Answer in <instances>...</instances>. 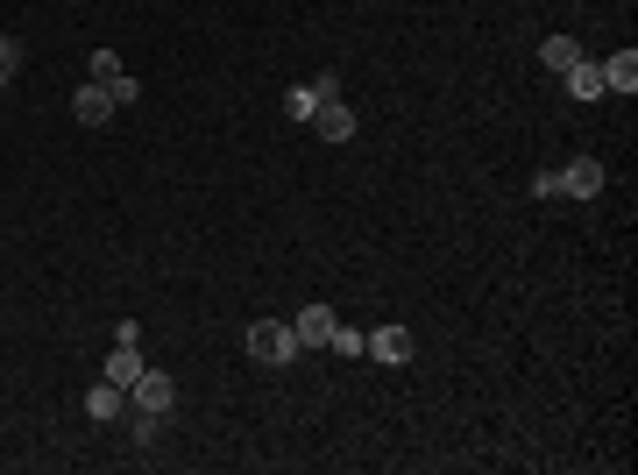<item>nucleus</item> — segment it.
<instances>
[{
	"label": "nucleus",
	"mask_w": 638,
	"mask_h": 475,
	"mask_svg": "<svg viewBox=\"0 0 638 475\" xmlns=\"http://www.w3.org/2000/svg\"><path fill=\"white\" fill-rule=\"evenodd\" d=\"M107 100H114V107H135V100H142V78H135V71H114V78H107Z\"/></svg>",
	"instance_id": "obj_14"
},
{
	"label": "nucleus",
	"mask_w": 638,
	"mask_h": 475,
	"mask_svg": "<svg viewBox=\"0 0 638 475\" xmlns=\"http://www.w3.org/2000/svg\"><path fill=\"white\" fill-rule=\"evenodd\" d=\"M561 192L568 199H596L603 192V164H596V156H575V164L561 171Z\"/></svg>",
	"instance_id": "obj_6"
},
{
	"label": "nucleus",
	"mask_w": 638,
	"mask_h": 475,
	"mask_svg": "<svg viewBox=\"0 0 638 475\" xmlns=\"http://www.w3.org/2000/svg\"><path fill=\"white\" fill-rule=\"evenodd\" d=\"M561 78H568V93H575V100H603V64H589V57H575V64L561 71Z\"/></svg>",
	"instance_id": "obj_11"
},
{
	"label": "nucleus",
	"mask_w": 638,
	"mask_h": 475,
	"mask_svg": "<svg viewBox=\"0 0 638 475\" xmlns=\"http://www.w3.org/2000/svg\"><path fill=\"white\" fill-rule=\"evenodd\" d=\"M22 71V36H0V78Z\"/></svg>",
	"instance_id": "obj_17"
},
{
	"label": "nucleus",
	"mask_w": 638,
	"mask_h": 475,
	"mask_svg": "<svg viewBox=\"0 0 638 475\" xmlns=\"http://www.w3.org/2000/svg\"><path fill=\"white\" fill-rule=\"evenodd\" d=\"M312 128L327 135V142H348V135H355V107H348V100H327V107L312 114Z\"/></svg>",
	"instance_id": "obj_9"
},
{
	"label": "nucleus",
	"mask_w": 638,
	"mask_h": 475,
	"mask_svg": "<svg viewBox=\"0 0 638 475\" xmlns=\"http://www.w3.org/2000/svg\"><path fill=\"white\" fill-rule=\"evenodd\" d=\"M412 348H419V341H412V327H397V320H390V327H376V334L362 341V355H376V362H390V369H405V362H412Z\"/></svg>",
	"instance_id": "obj_3"
},
{
	"label": "nucleus",
	"mask_w": 638,
	"mask_h": 475,
	"mask_svg": "<svg viewBox=\"0 0 638 475\" xmlns=\"http://www.w3.org/2000/svg\"><path fill=\"white\" fill-rule=\"evenodd\" d=\"M603 93H624V100L638 93V50H617V57L603 64Z\"/></svg>",
	"instance_id": "obj_8"
},
{
	"label": "nucleus",
	"mask_w": 638,
	"mask_h": 475,
	"mask_svg": "<svg viewBox=\"0 0 638 475\" xmlns=\"http://www.w3.org/2000/svg\"><path fill=\"white\" fill-rule=\"evenodd\" d=\"M71 114L86 121V128H107V121H114V100H107V86H93V78H86V86L71 93Z\"/></svg>",
	"instance_id": "obj_5"
},
{
	"label": "nucleus",
	"mask_w": 638,
	"mask_h": 475,
	"mask_svg": "<svg viewBox=\"0 0 638 475\" xmlns=\"http://www.w3.org/2000/svg\"><path fill=\"white\" fill-rule=\"evenodd\" d=\"M249 355H256V362H270V369H284V362L298 355L291 320H256V327H249Z\"/></svg>",
	"instance_id": "obj_1"
},
{
	"label": "nucleus",
	"mask_w": 638,
	"mask_h": 475,
	"mask_svg": "<svg viewBox=\"0 0 638 475\" xmlns=\"http://www.w3.org/2000/svg\"><path fill=\"white\" fill-rule=\"evenodd\" d=\"M142 369H149V362H142V348H135V341H114V355H107V383H121V390H128Z\"/></svg>",
	"instance_id": "obj_10"
},
{
	"label": "nucleus",
	"mask_w": 638,
	"mask_h": 475,
	"mask_svg": "<svg viewBox=\"0 0 638 475\" xmlns=\"http://www.w3.org/2000/svg\"><path fill=\"white\" fill-rule=\"evenodd\" d=\"M362 341H369V334H355V327H348V320H341V327H334V341H327V348H334V355H362Z\"/></svg>",
	"instance_id": "obj_16"
},
{
	"label": "nucleus",
	"mask_w": 638,
	"mask_h": 475,
	"mask_svg": "<svg viewBox=\"0 0 638 475\" xmlns=\"http://www.w3.org/2000/svg\"><path fill=\"white\" fill-rule=\"evenodd\" d=\"M128 405H142V412L164 419V412H178V383H171L164 369H142V376L128 383Z\"/></svg>",
	"instance_id": "obj_2"
},
{
	"label": "nucleus",
	"mask_w": 638,
	"mask_h": 475,
	"mask_svg": "<svg viewBox=\"0 0 638 475\" xmlns=\"http://www.w3.org/2000/svg\"><path fill=\"white\" fill-rule=\"evenodd\" d=\"M156 426H164L156 412H142V405L128 412V440H135V447H156Z\"/></svg>",
	"instance_id": "obj_15"
},
{
	"label": "nucleus",
	"mask_w": 638,
	"mask_h": 475,
	"mask_svg": "<svg viewBox=\"0 0 638 475\" xmlns=\"http://www.w3.org/2000/svg\"><path fill=\"white\" fill-rule=\"evenodd\" d=\"M121 412H128V390L100 376V383L86 390V419H100V426H107V419H121Z\"/></svg>",
	"instance_id": "obj_7"
},
{
	"label": "nucleus",
	"mask_w": 638,
	"mask_h": 475,
	"mask_svg": "<svg viewBox=\"0 0 638 475\" xmlns=\"http://www.w3.org/2000/svg\"><path fill=\"white\" fill-rule=\"evenodd\" d=\"M319 107H327V100H319V86H312V78H305V86H291V93H284V114H291V121H312Z\"/></svg>",
	"instance_id": "obj_13"
},
{
	"label": "nucleus",
	"mask_w": 638,
	"mask_h": 475,
	"mask_svg": "<svg viewBox=\"0 0 638 475\" xmlns=\"http://www.w3.org/2000/svg\"><path fill=\"white\" fill-rule=\"evenodd\" d=\"M334 327H341V312H334V305H305L298 320H291L298 348H327V341H334Z\"/></svg>",
	"instance_id": "obj_4"
},
{
	"label": "nucleus",
	"mask_w": 638,
	"mask_h": 475,
	"mask_svg": "<svg viewBox=\"0 0 638 475\" xmlns=\"http://www.w3.org/2000/svg\"><path fill=\"white\" fill-rule=\"evenodd\" d=\"M0 93H8V78H0Z\"/></svg>",
	"instance_id": "obj_18"
},
{
	"label": "nucleus",
	"mask_w": 638,
	"mask_h": 475,
	"mask_svg": "<svg viewBox=\"0 0 638 475\" xmlns=\"http://www.w3.org/2000/svg\"><path fill=\"white\" fill-rule=\"evenodd\" d=\"M575 57H582V43H575V36H546V43H539V64H546V71H568Z\"/></svg>",
	"instance_id": "obj_12"
}]
</instances>
